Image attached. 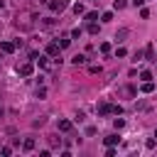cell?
Masks as SVG:
<instances>
[{
    "label": "cell",
    "instance_id": "obj_1",
    "mask_svg": "<svg viewBox=\"0 0 157 157\" xmlns=\"http://www.w3.org/2000/svg\"><path fill=\"white\" fill-rule=\"evenodd\" d=\"M49 7L54 12H64L66 10V0H49Z\"/></svg>",
    "mask_w": 157,
    "mask_h": 157
},
{
    "label": "cell",
    "instance_id": "obj_2",
    "mask_svg": "<svg viewBox=\"0 0 157 157\" xmlns=\"http://www.w3.org/2000/svg\"><path fill=\"white\" fill-rule=\"evenodd\" d=\"M17 71H20V76H29V74L34 71V66H32V64H22Z\"/></svg>",
    "mask_w": 157,
    "mask_h": 157
},
{
    "label": "cell",
    "instance_id": "obj_3",
    "mask_svg": "<svg viewBox=\"0 0 157 157\" xmlns=\"http://www.w3.org/2000/svg\"><path fill=\"white\" fill-rule=\"evenodd\" d=\"M0 49H2L5 54H12V52H15V42H2V44H0Z\"/></svg>",
    "mask_w": 157,
    "mask_h": 157
},
{
    "label": "cell",
    "instance_id": "obj_4",
    "mask_svg": "<svg viewBox=\"0 0 157 157\" xmlns=\"http://www.w3.org/2000/svg\"><path fill=\"white\" fill-rule=\"evenodd\" d=\"M108 113H113V105H108V103H101V105H98V115H108Z\"/></svg>",
    "mask_w": 157,
    "mask_h": 157
},
{
    "label": "cell",
    "instance_id": "obj_5",
    "mask_svg": "<svg viewBox=\"0 0 157 157\" xmlns=\"http://www.w3.org/2000/svg\"><path fill=\"white\" fill-rule=\"evenodd\" d=\"M47 54L49 56H59V44H49L47 47Z\"/></svg>",
    "mask_w": 157,
    "mask_h": 157
},
{
    "label": "cell",
    "instance_id": "obj_6",
    "mask_svg": "<svg viewBox=\"0 0 157 157\" xmlns=\"http://www.w3.org/2000/svg\"><path fill=\"white\" fill-rule=\"evenodd\" d=\"M59 130L61 132H69L71 130V120H59Z\"/></svg>",
    "mask_w": 157,
    "mask_h": 157
},
{
    "label": "cell",
    "instance_id": "obj_7",
    "mask_svg": "<svg viewBox=\"0 0 157 157\" xmlns=\"http://www.w3.org/2000/svg\"><path fill=\"white\" fill-rule=\"evenodd\" d=\"M22 147H25V152H29V150H34V137H27V140L22 142Z\"/></svg>",
    "mask_w": 157,
    "mask_h": 157
},
{
    "label": "cell",
    "instance_id": "obj_8",
    "mask_svg": "<svg viewBox=\"0 0 157 157\" xmlns=\"http://www.w3.org/2000/svg\"><path fill=\"white\" fill-rule=\"evenodd\" d=\"M152 91H155V83L152 81H145L142 83V93H152Z\"/></svg>",
    "mask_w": 157,
    "mask_h": 157
},
{
    "label": "cell",
    "instance_id": "obj_9",
    "mask_svg": "<svg viewBox=\"0 0 157 157\" xmlns=\"http://www.w3.org/2000/svg\"><path fill=\"white\" fill-rule=\"evenodd\" d=\"M71 61H74L76 66H81V64H86V56H83V54H76V56H74Z\"/></svg>",
    "mask_w": 157,
    "mask_h": 157
},
{
    "label": "cell",
    "instance_id": "obj_10",
    "mask_svg": "<svg viewBox=\"0 0 157 157\" xmlns=\"http://www.w3.org/2000/svg\"><path fill=\"white\" fill-rule=\"evenodd\" d=\"M49 145H52V147H59V145H61V137H56V135H49Z\"/></svg>",
    "mask_w": 157,
    "mask_h": 157
},
{
    "label": "cell",
    "instance_id": "obj_11",
    "mask_svg": "<svg viewBox=\"0 0 157 157\" xmlns=\"http://www.w3.org/2000/svg\"><path fill=\"white\" fill-rule=\"evenodd\" d=\"M69 44H71V39H69V37H61V39H59V49H66Z\"/></svg>",
    "mask_w": 157,
    "mask_h": 157
},
{
    "label": "cell",
    "instance_id": "obj_12",
    "mask_svg": "<svg viewBox=\"0 0 157 157\" xmlns=\"http://www.w3.org/2000/svg\"><path fill=\"white\" fill-rule=\"evenodd\" d=\"M39 25H42V27H54V20H52V17H44Z\"/></svg>",
    "mask_w": 157,
    "mask_h": 157
},
{
    "label": "cell",
    "instance_id": "obj_13",
    "mask_svg": "<svg viewBox=\"0 0 157 157\" xmlns=\"http://www.w3.org/2000/svg\"><path fill=\"white\" fill-rule=\"evenodd\" d=\"M125 5H128V0H115V2H113V7H115V10H123Z\"/></svg>",
    "mask_w": 157,
    "mask_h": 157
},
{
    "label": "cell",
    "instance_id": "obj_14",
    "mask_svg": "<svg viewBox=\"0 0 157 157\" xmlns=\"http://www.w3.org/2000/svg\"><path fill=\"white\" fill-rule=\"evenodd\" d=\"M86 20H88V22H96V20H98V12H86Z\"/></svg>",
    "mask_w": 157,
    "mask_h": 157
},
{
    "label": "cell",
    "instance_id": "obj_15",
    "mask_svg": "<svg viewBox=\"0 0 157 157\" xmlns=\"http://www.w3.org/2000/svg\"><path fill=\"white\" fill-rule=\"evenodd\" d=\"M88 32H91V34H98V25H96V22H88Z\"/></svg>",
    "mask_w": 157,
    "mask_h": 157
},
{
    "label": "cell",
    "instance_id": "obj_16",
    "mask_svg": "<svg viewBox=\"0 0 157 157\" xmlns=\"http://www.w3.org/2000/svg\"><path fill=\"white\" fill-rule=\"evenodd\" d=\"M115 142H118V135H108L105 137V145H115Z\"/></svg>",
    "mask_w": 157,
    "mask_h": 157
},
{
    "label": "cell",
    "instance_id": "obj_17",
    "mask_svg": "<svg viewBox=\"0 0 157 157\" xmlns=\"http://www.w3.org/2000/svg\"><path fill=\"white\" fill-rule=\"evenodd\" d=\"M74 12H76V15H83V5L76 2V5H74Z\"/></svg>",
    "mask_w": 157,
    "mask_h": 157
},
{
    "label": "cell",
    "instance_id": "obj_18",
    "mask_svg": "<svg viewBox=\"0 0 157 157\" xmlns=\"http://www.w3.org/2000/svg\"><path fill=\"white\" fill-rule=\"evenodd\" d=\"M101 20H103V22H110V20H113V12H103Z\"/></svg>",
    "mask_w": 157,
    "mask_h": 157
},
{
    "label": "cell",
    "instance_id": "obj_19",
    "mask_svg": "<svg viewBox=\"0 0 157 157\" xmlns=\"http://www.w3.org/2000/svg\"><path fill=\"white\" fill-rule=\"evenodd\" d=\"M105 157H115V147H113V145H108V150H105Z\"/></svg>",
    "mask_w": 157,
    "mask_h": 157
},
{
    "label": "cell",
    "instance_id": "obj_20",
    "mask_svg": "<svg viewBox=\"0 0 157 157\" xmlns=\"http://www.w3.org/2000/svg\"><path fill=\"white\" fill-rule=\"evenodd\" d=\"M140 17H142V20H147V17H150V10H145V7H140Z\"/></svg>",
    "mask_w": 157,
    "mask_h": 157
},
{
    "label": "cell",
    "instance_id": "obj_21",
    "mask_svg": "<svg viewBox=\"0 0 157 157\" xmlns=\"http://www.w3.org/2000/svg\"><path fill=\"white\" fill-rule=\"evenodd\" d=\"M101 52H103V54H108V52H110V44H108V42H103V44H101Z\"/></svg>",
    "mask_w": 157,
    "mask_h": 157
},
{
    "label": "cell",
    "instance_id": "obj_22",
    "mask_svg": "<svg viewBox=\"0 0 157 157\" xmlns=\"http://www.w3.org/2000/svg\"><path fill=\"white\" fill-rule=\"evenodd\" d=\"M145 56H147V59H152V56H155V49H152V47H147V49H145Z\"/></svg>",
    "mask_w": 157,
    "mask_h": 157
},
{
    "label": "cell",
    "instance_id": "obj_23",
    "mask_svg": "<svg viewBox=\"0 0 157 157\" xmlns=\"http://www.w3.org/2000/svg\"><path fill=\"white\" fill-rule=\"evenodd\" d=\"M140 78H142V81H150V78H152V74H150V71H142V74H140Z\"/></svg>",
    "mask_w": 157,
    "mask_h": 157
},
{
    "label": "cell",
    "instance_id": "obj_24",
    "mask_svg": "<svg viewBox=\"0 0 157 157\" xmlns=\"http://www.w3.org/2000/svg\"><path fill=\"white\" fill-rule=\"evenodd\" d=\"M71 37H74V39H78V37H81V29H78V27H76V29H71Z\"/></svg>",
    "mask_w": 157,
    "mask_h": 157
},
{
    "label": "cell",
    "instance_id": "obj_25",
    "mask_svg": "<svg viewBox=\"0 0 157 157\" xmlns=\"http://www.w3.org/2000/svg\"><path fill=\"white\" fill-rule=\"evenodd\" d=\"M10 152H12L10 147H2V150H0V155H2V157H10Z\"/></svg>",
    "mask_w": 157,
    "mask_h": 157
},
{
    "label": "cell",
    "instance_id": "obj_26",
    "mask_svg": "<svg viewBox=\"0 0 157 157\" xmlns=\"http://www.w3.org/2000/svg\"><path fill=\"white\" fill-rule=\"evenodd\" d=\"M132 5H135V7H142V5H145V0H132Z\"/></svg>",
    "mask_w": 157,
    "mask_h": 157
},
{
    "label": "cell",
    "instance_id": "obj_27",
    "mask_svg": "<svg viewBox=\"0 0 157 157\" xmlns=\"http://www.w3.org/2000/svg\"><path fill=\"white\" fill-rule=\"evenodd\" d=\"M2 7H5V0H0V10H2Z\"/></svg>",
    "mask_w": 157,
    "mask_h": 157
},
{
    "label": "cell",
    "instance_id": "obj_28",
    "mask_svg": "<svg viewBox=\"0 0 157 157\" xmlns=\"http://www.w3.org/2000/svg\"><path fill=\"white\" fill-rule=\"evenodd\" d=\"M0 118H2V108H0Z\"/></svg>",
    "mask_w": 157,
    "mask_h": 157
},
{
    "label": "cell",
    "instance_id": "obj_29",
    "mask_svg": "<svg viewBox=\"0 0 157 157\" xmlns=\"http://www.w3.org/2000/svg\"><path fill=\"white\" fill-rule=\"evenodd\" d=\"M155 137H157V130H155Z\"/></svg>",
    "mask_w": 157,
    "mask_h": 157
},
{
    "label": "cell",
    "instance_id": "obj_30",
    "mask_svg": "<svg viewBox=\"0 0 157 157\" xmlns=\"http://www.w3.org/2000/svg\"><path fill=\"white\" fill-rule=\"evenodd\" d=\"M93 2H98V0H93Z\"/></svg>",
    "mask_w": 157,
    "mask_h": 157
},
{
    "label": "cell",
    "instance_id": "obj_31",
    "mask_svg": "<svg viewBox=\"0 0 157 157\" xmlns=\"http://www.w3.org/2000/svg\"><path fill=\"white\" fill-rule=\"evenodd\" d=\"M0 59H2V56H0Z\"/></svg>",
    "mask_w": 157,
    "mask_h": 157
}]
</instances>
